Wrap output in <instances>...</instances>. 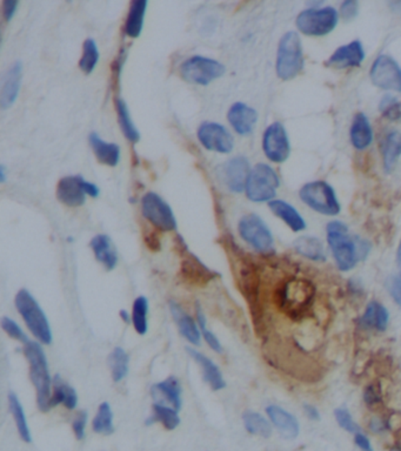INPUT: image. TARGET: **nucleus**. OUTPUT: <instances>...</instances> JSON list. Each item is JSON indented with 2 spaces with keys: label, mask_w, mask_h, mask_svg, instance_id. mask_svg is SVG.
<instances>
[{
  "label": "nucleus",
  "mask_w": 401,
  "mask_h": 451,
  "mask_svg": "<svg viewBox=\"0 0 401 451\" xmlns=\"http://www.w3.org/2000/svg\"><path fill=\"white\" fill-rule=\"evenodd\" d=\"M328 247L340 271H350L365 260L371 244L359 237L350 234L348 227L341 221H331L326 226Z\"/></svg>",
  "instance_id": "f257e3e1"
},
{
  "label": "nucleus",
  "mask_w": 401,
  "mask_h": 451,
  "mask_svg": "<svg viewBox=\"0 0 401 451\" xmlns=\"http://www.w3.org/2000/svg\"><path fill=\"white\" fill-rule=\"evenodd\" d=\"M24 354L30 365V378L37 393L38 408L43 413L50 411L52 398V378H51L46 355L41 343L29 341L24 346Z\"/></svg>",
  "instance_id": "f03ea898"
},
{
  "label": "nucleus",
  "mask_w": 401,
  "mask_h": 451,
  "mask_svg": "<svg viewBox=\"0 0 401 451\" xmlns=\"http://www.w3.org/2000/svg\"><path fill=\"white\" fill-rule=\"evenodd\" d=\"M305 58L299 34L290 31L281 37L278 45L275 72L281 81H292L304 70Z\"/></svg>",
  "instance_id": "7ed1b4c3"
},
{
  "label": "nucleus",
  "mask_w": 401,
  "mask_h": 451,
  "mask_svg": "<svg viewBox=\"0 0 401 451\" xmlns=\"http://www.w3.org/2000/svg\"><path fill=\"white\" fill-rule=\"evenodd\" d=\"M14 304L31 334L41 343L47 346L52 343V331L47 316L30 291L27 289L18 291Z\"/></svg>",
  "instance_id": "20e7f679"
},
{
  "label": "nucleus",
  "mask_w": 401,
  "mask_h": 451,
  "mask_svg": "<svg viewBox=\"0 0 401 451\" xmlns=\"http://www.w3.org/2000/svg\"><path fill=\"white\" fill-rule=\"evenodd\" d=\"M299 197L306 206L319 214L335 217L340 213V202L335 188L326 181L315 180L305 184L299 191Z\"/></svg>",
  "instance_id": "39448f33"
},
{
  "label": "nucleus",
  "mask_w": 401,
  "mask_h": 451,
  "mask_svg": "<svg viewBox=\"0 0 401 451\" xmlns=\"http://www.w3.org/2000/svg\"><path fill=\"white\" fill-rule=\"evenodd\" d=\"M339 12L335 7H312L298 14L295 25L299 32L308 37H324L335 31Z\"/></svg>",
  "instance_id": "423d86ee"
},
{
  "label": "nucleus",
  "mask_w": 401,
  "mask_h": 451,
  "mask_svg": "<svg viewBox=\"0 0 401 451\" xmlns=\"http://www.w3.org/2000/svg\"><path fill=\"white\" fill-rule=\"evenodd\" d=\"M280 180L277 172L268 164H258L251 170L246 184V197L253 202L275 200Z\"/></svg>",
  "instance_id": "0eeeda50"
},
{
  "label": "nucleus",
  "mask_w": 401,
  "mask_h": 451,
  "mask_svg": "<svg viewBox=\"0 0 401 451\" xmlns=\"http://www.w3.org/2000/svg\"><path fill=\"white\" fill-rule=\"evenodd\" d=\"M241 239L260 254H271L275 248V239L265 221L257 214L241 217L238 224Z\"/></svg>",
  "instance_id": "6e6552de"
},
{
  "label": "nucleus",
  "mask_w": 401,
  "mask_h": 451,
  "mask_svg": "<svg viewBox=\"0 0 401 451\" xmlns=\"http://www.w3.org/2000/svg\"><path fill=\"white\" fill-rule=\"evenodd\" d=\"M224 65L211 58L193 56L185 61L181 66V76L191 84L208 86L212 81L224 76Z\"/></svg>",
  "instance_id": "1a4fd4ad"
},
{
  "label": "nucleus",
  "mask_w": 401,
  "mask_h": 451,
  "mask_svg": "<svg viewBox=\"0 0 401 451\" xmlns=\"http://www.w3.org/2000/svg\"><path fill=\"white\" fill-rule=\"evenodd\" d=\"M141 212L145 219L158 231L172 232L177 229V220L170 204L158 194L148 193L141 200Z\"/></svg>",
  "instance_id": "9d476101"
},
{
  "label": "nucleus",
  "mask_w": 401,
  "mask_h": 451,
  "mask_svg": "<svg viewBox=\"0 0 401 451\" xmlns=\"http://www.w3.org/2000/svg\"><path fill=\"white\" fill-rule=\"evenodd\" d=\"M370 77L380 90L401 93V67L391 56L380 54L372 65Z\"/></svg>",
  "instance_id": "9b49d317"
},
{
  "label": "nucleus",
  "mask_w": 401,
  "mask_h": 451,
  "mask_svg": "<svg viewBox=\"0 0 401 451\" xmlns=\"http://www.w3.org/2000/svg\"><path fill=\"white\" fill-rule=\"evenodd\" d=\"M263 150L268 160L283 164L291 154V145L284 125L275 121L265 130Z\"/></svg>",
  "instance_id": "f8f14e48"
},
{
  "label": "nucleus",
  "mask_w": 401,
  "mask_h": 451,
  "mask_svg": "<svg viewBox=\"0 0 401 451\" xmlns=\"http://www.w3.org/2000/svg\"><path fill=\"white\" fill-rule=\"evenodd\" d=\"M198 139L206 150L228 154L234 147L232 134L228 128L217 123H203L198 128Z\"/></svg>",
  "instance_id": "ddd939ff"
},
{
  "label": "nucleus",
  "mask_w": 401,
  "mask_h": 451,
  "mask_svg": "<svg viewBox=\"0 0 401 451\" xmlns=\"http://www.w3.org/2000/svg\"><path fill=\"white\" fill-rule=\"evenodd\" d=\"M251 173L250 162L244 157H233L219 168V177L225 186L234 193L245 191L248 175Z\"/></svg>",
  "instance_id": "4468645a"
},
{
  "label": "nucleus",
  "mask_w": 401,
  "mask_h": 451,
  "mask_svg": "<svg viewBox=\"0 0 401 451\" xmlns=\"http://www.w3.org/2000/svg\"><path fill=\"white\" fill-rule=\"evenodd\" d=\"M181 254L184 255V259L181 261V275L186 284L204 286L217 278L215 271L206 267L197 256L188 251V248L185 247Z\"/></svg>",
  "instance_id": "2eb2a0df"
},
{
  "label": "nucleus",
  "mask_w": 401,
  "mask_h": 451,
  "mask_svg": "<svg viewBox=\"0 0 401 451\" xmlns=\"http://www.w3.org/2000/svg\"><path fill=\"white\" fill-rule=\"evenodd\" d=\"M86 180L79 175L65 177L57 185V199L68 207H79L86 201Z\"/></svg>",
  "instance_id": "dca6fc26"
},
{
  "label": "nucleus",
  "mask_w": 401,
  "mask_h": 451,
  "mask_svg": "<svg viewBox=\"0 0 401 451\" xmlns=\"http://www.w3.org/2000/svg\"><path fill=\"white\" fill-rule=\"evenodd\" d=\"M365 61V50L360 41H353L351 43L339 46L328 58L326 65L328 67L345 70L352 67H359Z\"/></svg>",
  "instance_id": "f3484780"
},
{
  "label": "nucleus",
  "mask_w": 401,
  "mask_h": 451,
  "mask_svg": "<svg viewBox=\"0 0 401 451\" xmlns=\"http://www.w3.org/2000/svg\"><path fill=\"white\" fill-rule=\"evenodd\" d=\"M228 119L238 134L250 135L257 124L258 113L257 110L244 103H235L228 110Z\"/></svg>",
  "instance_id": "a211bd4d"
},
{
  "label": "nucleus",
  "mask_w": 401,
  "mask_h": 451,
  "mask_svg": "<svg viewBox=\"0 0 401 451\" xmlns=\"http://www.w3.org/2000/svg\"><path fill=\"white\" fill-rule=\"evenodd\" d=\"M266 414L285 440H295L299 435V422L288 411L279 405H271L266 408Z\"/></svg>",
  "instance_id": "6ab92c4d"
},
{
  "label": "nucleus",
  "mask_w": 401,
  "mask_h": 451,
  "mask_svg": "<svg viewBox=\"0 0 401 451\" xmlns=\"http://www.w3.org/2000/svg\"><path fill=\"white\" fill-rule=\"evenodd\" d=\"M21 74H23L21 63H16L5 74L1 92H0V106L3 110L10 108L17 100L18 94L21 90Z\"/></svg>",
  "instance_id": "aec40b11"
},
{
  "label": "nucleus",
  "mask_w": 401,
  "mask_h": 451,
  "mask_svg": "<svg viewBox=\"0 0 401 451\" xmlns=\"http://www.w3.org/2000/svg\"><path fill=\"white\" fill-rule=\"evenodd\" d=\"M171 314L173 316L174 321L177 323L181 334L193 346L200 344L201 331L197 322L193 318L183 309L181 304L174 301L170 302Z\"/></svg>",
  "instance_id": "412c9836"
},
{
  "label": "nucleus",
  "mask_w": 401,
  "mask_h": 451,
  "mask_svg": "<svg viewBox=\"0 0 401 451\" xmlns=\"http://www.w3.org/2000/svg\"><path fill=\"white\" fill-rule=\"evenodd\" d=\"M186 351L190 354L191 358L200 366L204 381L212 388V390H221L226 387V382L223 378L220 369L212 361L211 358H208V356H205L204 354H201L193 348L188 347Z\"/></svg>",
  "instance_id": "4be33fe9"
},
{
  "label": "nucleus",
  "mask_w": 401,
  "mask_h": 451,
  "mask_svg": "<svg viewBox=\"0 0 401 451\" xmlns=\"http://www.w3.org/2000/svg\"><path fill=\"white\" fill-rule=\"evenodd\" d=\"M350 140L355 150H364L373 142V128L366 114H355L350 128Z\"/></svg>",
  "instance_id": "5701e85b"
},
{
  "label": "nucleus",
  "mask_w": 401,
  "mask_h": 451,
  "mask_svg": "<svg viewBox=\"0 0 401 451\" xmlns=\"http://www.w3.org/2000/svg\"><path fill=\"white\" fill-rule=\"evenodd\" d=\"M268 207L275 217L284 221L285 224H288L295 233L305 231L308 227L304 217H301L300 213L286 201L275 199L271 202H268Z\"/></svg>",
  "instance_id": "b1692460"
},
{
  "label": "nucleus",
  "mask_w": 401,
  "mask_h": 451,
  "mask_svg": "<svg viewBox=\"0 0 401 451\" xmlns=\"http://www.w3.org/2000/svg\"><path fill=\"white\" fill-rule=\"evenodd\" d=\"M90 246L93 251L94 256L106 268V271H113L114 268L117 267L118 253L108 235H96L91 240Z\"/></svg>",
  "instance_id": "393cba45"
},
{
  "label": "nucleus",
  "mask_w": 401,
  "mask_h": 451,
  "mask_svg": "<svg viewBox=\"0 0 401 451\" xmlns=\"http://www.w3.org/2000/svg\"><path fill=\"white\" fill-rule=\"evenodd\" d=\"M91 147L93 150L94 155L101 164L106 165L110 167H116L121 161V147L116 144H111L103 140L97 133H91L90 138Z\"/></svg>",
  "instance_id": "a878e982"
},
{
  "label": "nucleus",
  "mask_w": 401,
  "mask_h": 451,
  "mask_svg": "<svg viewBox=\"0 0 401 451\" xmlns=\"http://www.w3.org/2000/svg\"><path fill=\"white\" fill-rule=\"evenodd\" d=\"M381 154H382V165L385 171L391 173L401 157V132L399 130H390L381 146Z\"/></svg>",
  "instance_id": "bb28decb"
},
{
  "label": "nucleus",
  "mask_w": 401,
  "mask_h": 451,
  "mask_svg": "<svg viewBox=\"0 0 401 451\" xmlns=\"http://www.w3.org/2000/svg\"><path fill=\"white\" fill-rule=\"evenodd\" d=\"M151 391L154 400L168 402L176 410H181V383L174 376H170L164 381L154 385Z\"/></svg>",
  "instance_id": "cd10ccee"
},
{
  "label": "nucleus",
  "mask_w": 401,
  "mask_h": 451,
  "mask_svg": "<svg viewBox=\"0 0 401 451\" xmlns=\"http://www.w3.org/2000/svg\"><path fill=\"white\" fill-rule=\"evenodd\" d=\"M52 398L50 401V408L52 409L56 405H64L67 409L73 410L78 405L77 391L73 388L67 385L59 375H56L52 381Z\"/></svg>",
  "instance_id": "c85d7f7f"
},
{
  "label": "nucleus",
  "mask_w": 401,
  "mask_h": 451,
  "mask_svg": "<svg viewBox=\"0 0 401 451\" xmlns=\"http://www.w3.org/2000/svg\"><path fill=\"white\" fill-rule=\"evenodd\" d=\"M361 322L364 327L385 331L387 329L390 322V313L384 304H379L378 301H371L366 307Z\"/></svg>",
  "instance_id": "c756f323"
},
{
  "label": "nucleus",
  "mask_w": 401,
  "mask_h": 451,
  "mask_svg": "<svg viewBox=\"0 0 401 451\" xmlns=\"http://www.w3.org/2000/svg\"><path fill=\"white\" fill-rule=\"evenodd\" d=\"M148 1L146 0H133L131 3L130 11L127 14L125 24V33L132 39L139 37L144 26L145 14Z\"/></svg>",
  "instance_id": "7c9ffc66"
},
{
  "label": "nucleus",
  "mask_w": 401,
  "mask_h": 451,
  "mask_svg": "<svg viewBox=\"0 0 401 451\" xmlns=\"http://www.w3.org/2000/svg\"><path fill=\"white\" fill-rule=\"evenodd\" d=\"M295 249L297 253L315 262H324L326 260L324 244L318 237L303 235L295 241Z\"/></svg>",
  "instance_id": "2f4dec72"
},
{
  "label": "nucleus",
  "mask_w": 401,
  "mask_h": 451,
  "mask_svg": "<svg viewBox=\"0 0 401 451\" xmlns=\"http://www.w3.org/2000/svg\"><path fill=\"white\" fill-rule=\"evenodd\" d=\"M9 407H10V411L12 413V416H14L16 427H17V430L21 440L24 442H26V443H31L32 442V436H31L30 427H29V423H27L25 411H24L23 405H21L19 398H17V395L14 394V393L9 394Z\"/></svg>",
  "instance_id": "473e14b6"
},
{
  "label": "nucleus",
  "mask_w": 401,
  "mask_h": 451,
  "mask_svg": "<svg viewBox=\"0 0 401 451\" xmlns=\"http://www.w3.org/2000/svg\"><path fill=\"white\" fill-rule=\"evenodd\" d=\"M128 355L123 348H114L113 351L108 356V368H110L112 380L114 382H121L128 374Z\"/></svg>",
  "instance_id": "72a5a7b5"
},
{
  "label": "nucleus",
  "mask_w": 401,
  "mask_h": 451,
  "mask_svg": "<svg viewBox=\"0 0 401 451\" xmlns=\"http://www.w3.org/2000/svg\"><path fill=\"white\" fill-rule=\"evenodd\" d=\"M116 108H117L118 121L119 126L127 140L131 142H138L141 140V134L138 132L137 128L134 126L133 121L131 119L130 110L127 108V105L123 99H117L116 100Z\"/></svg>",
  "instance_id": "f704fd0d"
},
{
  "label": "nucleus",
  "mask_w": 401,
  "mask_h": 451,
  "mask_svg": "<svg viewBox=\"0 0 401 451\" xmlns=\"http://www.w3.org/2000/svg\"><path fill=\"white\" fill-rule=\"evenodd\" d=\"M154 422H161L168 430H174L181 425V418L178 415V410L170 408L168 405L156 403L153 405V414L148 418V425H152Z\"/></svg>",
  "instance_id": "c9c22d12"
},
{
  "label": "nucleus",
  "mask_w": 401,
  "mask_h": 451,
  "mask_svg": "<svg viewBox=\"0 0 401 451\" xmlns=\"http://www.w3.org/2000/svg\"><path fill=\"white\" fill-rule=\"evenodd\" d=\"M245 429L252 435L268 438L272 435V427L268 420L255 411H245L243 415Z\"/></svg>",
  "instance_id": "e433bc0d"
},
{
  "label": "nucleus",
  "mask_w": 401,
  "mask_h": 451,
  "mask_svg": "<svg viewBox=\"0 0 401 451\" xmlns=\"http://www.w3.org/2000/svg\"><path fill=\"white\" fill-rule=\"evenodd\" d=\"M148 300L145 296H138L132 307V323L139 335L148 333Z\"/></svg>",
  "instance_id": "4c0bfd02"
},
{
  "label": "nucleus",
  "mask_w": 401,
  "mask_h": 451,
  "mask_svg": "<svg viewBox=\"0 0 401 451\" xmlns=\"http://www.w3.org/2000/svg\"><path fill=\"white\" fill-rule=\"evenodd\" d=\"M92 428H93L94 432L99 435L108 436V435L113 434V413H112V409L107 402L99 405L97 415L92 422Z\"/></svg>",
  "instance_id": "58836bf2"
},
{
  "label": "nucleus",
  "mask_w": 401,
  "mask_h": 451,
  "mask_svg": "<svg viewBox=\"0 0 401 451\" xmlns=\"http://www.w3.org/2000/svg\"><path fill=\"white\" fill-rule=\"evenodd\" d=\"M99 61V51H98L97 43L93 39H86L83 45V54H81L79 67L85 74H91L97 66Z\"/></svg>",
  "instance_id": "ea45409f"
},
{
  "label": "nucleus",
  "mask_w": 401,
  "mask_h": 451,
  "mask_svg": "<svg viewBox=\"0 0 401 451\" xmlns=\"http://www.w3.org/2000/svg\"><path fill=\"white\" fill-rule=\"evenodd\" d=\"M379 112L381 115L391 121H398L401 119V103L392 95V94H385L380 103H379Z\"/></svg>",
  "instance_id": "a19ab883"
},
{
  "label": "nucleus",
  "mask_w": 401,
  "mask_h": 451,
  "mask_svg": "<svg viewBox=\"0 0 401 451\" xmlns=\"http://www.w3.org/2000/svg\"><path fill=\"white\" fill-rule=\"evenodd\" d=\"M335 420L338 422L339 427L347 431L350 434H358L362 432L360 427L355 423L352 418L351 413L346 408H338L335 410Z\"/></svg>",
  "instance_id": "79ce46f5"
},
{
  "label": "nucleus",
  "mask_w": 401,
  "mask_h": 451,
  "mask_svg": "<svg viewBox=\"0 0 401 451\" xmlns=\"http://www.w3.org/2000/svg\"><path fill=\"white\" fill-rule=\"evenodd\" d=\"M1 328H3V331H5L10 338H14V340H17V341L23 342L24 344H26L27 342H29L26 334H25L23 329L19 327V324L14 321L12 318L4 316V318H1Z\"/></svg>",
  "instance_id": "37998d69"
},
{
  "label": "nucleus",
  "mask_w": 401,
  "mask_h": 451,
  "mask_svg": "<svg viewBox=\"0 0 401 451\" xmlns=\"http://www.w3.org/2000/svg\"><path fill=\"white\" fill-rule=\"evenodd\" d=\"M387 289L395 304L401 307V275H392L388 279Z\"/></svg>",
  "instance_id": "c03bdc74"
},
{
  "label": "nucleus",
  "mask_w": 401,
  "mask_h": 451,
  "mask_svg": "<svg viewBox=\"0 0 401 451\" xmlns=\"http://www.w3.org/2000/svg\"><path fill=\"white\" fill-rule=\"evenodd\" d=\"M364 401L368 407L371 408H375L378 407L381 403V393L380 389L375 385H368L364 391Z\"/></svg>",
  "instance_id": "a18cd8bd"
},
{
  "label": "nucleus",
  "mask_w": 401,
  "mask_h": 451,
  "mask_svg": "<svg viewBox=\"0 0 401 451\" xmlns=\"http://www.w3.org/2000/svg\"><path fill=\"white\" fill-rule=\"evenodd\" d=\"M359 12V4L355 0H346L340 5V16L345 21H352Z\"/></svg>",
  "instance_id": "49530a36"
},
{
  "label": "nucleus",
  "mask_w": 401,
  "mask_h": 451,
  "mask_svg": "<svg viewBox=\"0 0 401 451\" xmlns=\"http://www.w3.org/2000/svg\"><path fill=\"white\" fill-rule=\"evenodd\" d=\"M87 414L84 411H81L78 414L77 418L73 421L72 425V429H73L74 435L76 437L81 441L85 437V428H86Z\"/></svg>",
  "instance_id": "de8ad7c7"
},
{
  "label": "nucleus",
  "mask_w": 401,
  "mask_h": 451,
  "mask_svg": "<svg viewBox=\"0 0 401 451\" xmlns=\"http://www.w3.org/2000/svg\"><path fill=\"white\" fill-rule=\"evenodd\" d=\"M201 334H203V338H204L206 343L210 346L212 351H215L218 354H221L223 353V346H221L220 341L218 340L217 336L212 333V331H208V328L204 329V331H201Z\"/></svg>",
  "instance_id": "09e8293b"
},
{
  "label": "nucleus",
  "mask_w": 401,
  "mask_h": 451,
  "mask_svg": "<svg viewBox=\"0 0 401 451\" xmlns=\"http://www.w3.org/2000/svg\"><path fill=\"white\" fill-rule=\"evenodd\" d=\"M19 3L16 0H6L3 3V17L6 21H10L14 18L16 11H17Z\"/></svg>",
  "instance_id": "8fccbe9b"
},
{
  "label": "nucleus",
  "mask_w": 401,
  "mask_h": 451,
  "mask_svg": "<svg viewBox=\"0 0 401 451\" xmlns=\"http://www.w3.org/2000/svg\"><path fill=\"white\" fill-rule=\"evenodd\" d=\"M355 445H358V448L361 451H373L372 448L371 441L370 438L364 434V432H358L355 435Z\"/></svg>",
  "instance_id": "3c124183"
},
{
  "label": "nucleus",
  "mask_w": 401,
  "mask_h": 451,
  "mask_svg": "<svg viewBox=\"0 0 401 451\" xmlns=\"http://www.w3.org/2000/svg\"><path fill=\"white\" fill-rule=\"evenodd\" d=\"M304 410L312 421H320V413L315 408V405H305Z\"/></svg>",
  "instance_id": "603ef678"
},
{
  "label": "nucleus",
  "mask_w": 401,
  "mask_h": 451,
  "mask_svg": "<svg viewBox=\"0 0 401 451\" xmlns=\"http://www.w3.org/2000/svg\"><path fill=\"white\" fill-rule=\"evenodd\" d=\"M371 429L375 432H380L385 430V423L381 421L380 418H373L371 421Z\"/></svg>",
  "instance_id": "864d4df0"
},
{
  "label": "nucleus",
  "mask_w": 401,
  "mask_h": 451,
  "mask_svg": "<svg viewBox=\"0 0 401 451\" xmlns=\"http://www.w3.org/2000/svg\"><path fill=\"white\" fill-rule=\"evenodd\" d=\"M119 315H121V318H123L126 323H130L131 320H132V315L128 314V311H125V309H121Z\"/></svg>",
  "instance_id": "5fc2aeb1"
},
{
  "label": "nucleus",
  "mask_w": 401,
  "mask_h": 451,
  "mask_svg": "<svg viewBox=\"0 0 401 451\" xmlns=\"http://www.w3.org/2000/svg\"><path fill=\"white\" fill-rule=\"evenodd\" d=\"M0 179H1V182L6 180V177H5V167H4V166L0 167Z\"/></svg>",
  "instance_id": "6e6d98bb"
},
{
  "label": "nucleus",
  "mask_w": 401,
  "mask_h": 451,
  "mask_svg": "<svg viewBox=\"0 0 401 451\" xmlns=\"http://www.w3.org/2000/svg\"><path fill=\"white\" fill-rule=\"evenodd\" d=\"M398 264H399V267H400V269H401V242L400 244H399V247H398Z\"/></svg>",
  "instance_id": "4d7b16f0"
},
{
  "label": "nucleus",
  "mask_w": 401,
  "mask_h": 451,
  "mask_svg": "<svg viewBox=\"0 0 401 451\" xmlns=\"http://www.w3.org/2000/svg\"><path fill=\"white\" fill-rule=\"evenodd\" d=\"M391 451H401V448H393L391 449Z\"/></svg>",
  "instance_id": "13d9d810"
}]
</instances>
